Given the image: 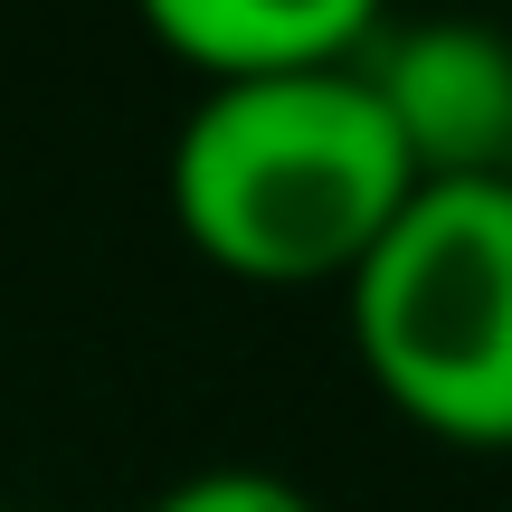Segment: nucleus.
<instances>
[{
    "mask_svg": "<svg viewBox=\"0 0 512 512\" xmlns=\"http://www.w3.org/2000/svg\"><path fill=\"white\" fill-rule=\"evenodd\" d=\"M171 228L238 285H351L418 171L361 67L200 86L171 133Z\"/></svg>",
    "mask_w": 512,
    "mask_h": 512,
    "instance_id": "1",
    "label": "nucleus"
},
{
    "mask_svg": "<svg viewBox=\"0 0 512 512\" xmlns=\"http://www.w3.org/2000/svg\"><path fill=\"white\" fill-rule=\"evenodd\" d=\"M351 351L408 427L512 446V181H418L351 275Z\"/></svg>",
    "mask_w": 512,
    "mask_h": 512,
    "instance_id": "2",
    "label": "nucleus"
},
{
    "mask_svg": "<svg viewBox=\"0 0 512 512\" xmlns=\"http://www.w3.org/2000/svg\"><path fill=\"white\" fill-rule=\"evenodd\" d=\"M370 105L389 114L418 181H503L512 162V38L484 19H408L361 57Z\"/></svg>",
    "mask_w": 512,
    "mask_h": 512,
    "instance_id": "3",
    "label": "nucleus"
},
{
    "mask_svg": "<svg viewBox=\"0 0 512 512\" xmlns=\"http://www.w3.org/2000/svg\"><path fill=\"white\" fill-rule=\"evenodd\" d=\"M133 10L209 86H247V76L361 67L389 0H133Z\"/></svg>",
    "mask_w": 512,
    "mask_h": 512,
    "instance_id": "4",
    "label": "nucleus"
},
{
    "mask_svg": "<svg viewBox=\"0 0 512 512\" xmlns=\"http://www.w3.org/2000/svg\"><path fill=\"white\" fill-rule=\"evenodd\" d=\"M143 512H323V503L266 465H209V475H181L171 494H152Z\"/></svg>",
    "mask_w": 512,
    "mask_h": 512,
    "instance_id": "5",
    "label": "nucleus"
},
{
    "mask_svg": "<svg viewBox=\"0 0 512 512\" xmlns=\"http://www.w3.org/2000/svg\"><path fill=\"white\" fill-rule=\"evenodd\" d=\"M503 181H512V162H503Z\"/></svg>",
    "mask_w": 512,
    "mask_h": 512,
    "instance_id": "6",
    "label": "nucleus"
},
{
    "mask_svg": "<svg viewBox=\"0 0 512 512\" xmlns=\"http://www.w3.org/2000/svg\"><path fill=\"white\" fill-rule=\"evenodd\" d=\"M0 512H19V503H0Z\"/></svg>",
    "mask_w": 512,
    "mask_h": 512,
    "instance_id": "7",
    "label": "nucleus"
}]
</instances>
